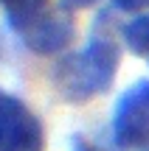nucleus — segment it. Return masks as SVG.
<instances>
[{
	"label": "nucleus",
	"mask_w": 149,
	"mask_h": 151,
	"mask_svg": "<svg viewBox=\"0 0 149 151\" xmlns=\"http://www.w3.org/2000/svg\"><path fill=\"white\" fill-rule=\"evenodd\" d=\"M118 73V45L110 37H93L82 50L68 53L54 67V87L71 104H82L110 90Z\"/></svg>",
	"instance_id": "f257e3e1"
},
{
	"label": "nucleus",
	"mask_w": 149,
	"mask_h": 151,
	"mask_svg": "<svg viewBox=\"0 0 149 151\" xmlns=\"http://www.w3.org/2000/svg\"><path fill=\"white\" fill-rule=\"evenodd\" d=\"M113 140L121 148L149 143V78H138L118 95L113 109Z\"/></svg>",
	"instance_id": "f03ea898"
},
{
	"label": "nucleus",
	"mask_w": 149,
	"mask_h": 151,
	"mask_svg": "<svg viewBox=\"0 0 149 151\" xmlns=\"http://www.w3.org/2000/svg\"><path fill=\"white\" fill-rule=\"evenodd\" d=\"M23 37V45H25L31 53H39V56H56L73 42L76 37V28H73V20L68 14H48L45 11L37 22L20 31Z\"/></svg>",
	"instance_id": "7ed1b4c3"
},
{
	"label": "nucleus",
	"mask_w": 149,
	"mask_h": 151,
	"mask_svg": "<svg viewBox=\"0 0 149 151\" xmlns=\"http://www.w3.org/2000/svg\"><path fill=\"white\" fill-rule=\"evenodd\" d=\"M0 151H45L42 123L31 112H25L20 118V123L9 132V137L0 143Z\"/></svg>",
	"instance_id": "20e7f679"
},
{
	"label": "nucleus",
	"mask_w": 149,
	"mask_h": 151,
	"mask_svg": "<svg viewBox=\"0 0 149 151\" xmlns=\"http://www.w3.org/2000/svg\"><path fill=\"white\" fill-rule=\"evenodd\" d=\"M0 6H3L6 22L17 34L25 31L31 22H37L48 11V0H0Z\"/></svg>",
	"instance_id": "39448f33"
},
{
	"label": "nucleus",
	"mask_w": 149,
	"mask_h": 151,
	"mask_svg": "<svg viewBox=\"0 0 149 151\" xmlns=\"http://www.w3.org/2000/svg\"><path fill=\"white\" fill-rule=\"evenodd\" d=\"M121 34H124V45H127L135 56L149 59V11L132 17V20L124 25Z\"/></svg>",
	"instance_id": "423d86ee"
},
{
	"label": "nucleus",
	"mask_w": 149,
	"mask_h": 151,
	"mask_svg": "<svg viewBox=\"0 0 149 151\" xmlns=\"http://www.w3.org/2000/svg\"><path fill=\"white\" fill-rule=\"evenodd\" d=\"M25 112H28V109L23 106L20 98H14V95H9V92L0 90V143L9 137V132L20 123V118Z\"/></svg>",
	"instance_id": "0eeeda50"
},
{
	"label": "nucleus",
	"mask_w": 149,
	"mask_h": 151,
	"mask_svg": "<svg viewBox=\"0 0 149 151\" xmlns=\"http://www.w3.org/2000/svg\"><path fill=\"white\" fill-rule=\"evenodd\" d=\"M146 6H149V0H116V9H121V11H141Z\"/></svg>",
	"instance_id": "6e6552de"
},
{
	"label": "nucleus",
	"mask_w": 149,
	"mask_h": 151,
	"mask_svg": "<svg viewBox=\"0 0 149 151\" xmlns=\"http://www.w3.org/2000/svg\"><path fill=\"white\" fill-rule=\"evenodd\" d=\"M96 0H59V6L65 11H79V9H87V6H93Z\"/></svg>",
	"instance_id": "1a4fd4ad"
},
{
	"label": "nucleus",
	"mask_w": 149,
	"mask_h": 151,
	"mask_svg": "<svg viewBox=\"0 0 149 151\" xmlns=\"http://www.w3.org/2000/svg\"><path fill=\"white\" fill-rule=\"evenodd\" d=\"M76 151H93V148H87V146H76Z\"/></svg>",
	"instance_id": "9d476101"
}]
</instances>
